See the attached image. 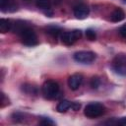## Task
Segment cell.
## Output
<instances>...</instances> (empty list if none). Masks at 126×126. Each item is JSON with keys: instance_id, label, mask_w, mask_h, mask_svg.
<instances>
[{"instance_id": "6da1fadb", "label": "cell", "mask_w": 126, "mask_h": 126, "mask_svg": "<svg viewBox=\"0 0 126 126\" xmlns=\"http://www.w3.org/2000/svg\"><path fill=\"white\" fill-rule=\"evenodd\" d=\"M20 35V38L22 42L28 46H33L37 44V36L32 29L26 26L23 30H21L18 33Z\"/></svg>"}, {"instance_id": "7a4b0ae2", "label": "cell", "mask_w": 126, "mask_h": 126, "mask_svg": "<svg viewBox=\"0 0 126 126\" xmlns=\"http://www.w3.org/2000/svg\"><path fill=\"white\" fill-rule=\"evenodd\" d=\"M41 92H42V94L45 98L53 99L57 96V94L59 93V85L55 81L48 80L42 85Z\"/></svg>"}, {"instance_id": "3957f363", "label": "cell", "mask_w": 126, "mask_h": 126, "mask_svg": "<svg viewBox=\"0 0 126 126\" xmlns=\"http://www.w3.org/2000/svg\"><path fill=\"white\" fill-rule=\"evenodd\" d=\"M105 112V107L103 104L99 103V102H92L87 104V106L85 107L84 113L87 117L89 118H96L101 116L103 113Z\"/></svg>"}, {"instance_id": "277c9868", "label": "cell", "mask_w": 126, "mask_h": 126, "mask_svg": "<svg viewBox=\"0 0 126 126\" xmlns=\"http://www.w3.org/2000/svg\"><path fill=\"white\" fill-rule=\"evenodd\" d=\"M111 67L116 74L120 76H126V54H117L112 60Z\"/></svg>"}, {"instance_id": "5b68a950", "label": "cell", "mask_w": 126, "mask_h": 126, "mask_svg": "<svg viewBox=\"0 0 126 126\" xmlns=\"http://www.w3.org/2000/svg\"><path fill=\"white\" fill-rule=\"evenodd\" d=\"M82 36V32L79 30H74L72 32H66L61 34V40L66 45H72Z\"/></svg>"}, {"instance_id": "8992f818", "label": "cell", "mask_w": 126, "mask_h": 126, "mask_svg": "<svg viewBox=\"0 0 126 126\" xmlns=\"http://www.w3.org/2000/svg\"><path fill=\"white\" fill-rule=\"evenodd\" d=\"M95 58V54L92 51H78L74 54L75 61L82 64H90Z\"/></svg>"}, {"instance_id": "52a82bcc", "label": "cell", "mask_w": 126, "mask_h": 126, "mask_svg": "<svg viewBox=\"0 0 126 126\" xmlns=\"http://www.w3.org/2000/svg\"><path fill=\"white\" fill-rule=\"evenodd\" d=\"M82 83H83V76L79 73L73 74L68 79V86L73 91L78 90L80 88V86L82 85Z\"/></svg>"}, {"instance_id": "ba28073f", "label": "cell", "mask_w": 126, "mask_h": 126, "mask_svg": "<svg viewBox=\"0 0 126 126\" xmlns=\"http://www.w3.org/2000/svg\"><path fill=\"white\" fill-rule=\"evenodd\" d=\"M0 9L2 12H15L18 10L16 0H0Z\"/></svg>"}, {"instance_id": "9c48e42d", "label": "cell", "mask_w": 126, "mask_h": 126, "mask_svg": "<svg viewBox=\"0 0 126 126\" xmlns=\"http://www.w3.org/2000/svg\"><path fill=\"white\" fill-rule=\"evenodd\" d=\"M89 13H90V9L85 4L77 5L74 8V15L77 19H85V18L88 17Z\"/></svg>"}, {"instance_id": "30bf717a", "label": "cell", "mask_w": 126, "mask_h": 126, "mask_svg": "<svg viewBox=\"0 0 126 126\" xmlns=\"http://www.w3.org/2000/svg\"><path fill=\"white\" fill-rule=\"evenodd\" d=\"M124 18H125V13H124V11H123L122 9H120V8H116V9L111 13V15H110V20H111L112 22H115V23L124 20Z\"/></svg>"}, {"instance_id": "8fae6325", "label": "cell", "mask_w": 126, "mask_h": 126, "mask_svg": "<svg viewBox=\"0 0 126 126\" xmlns=\"http://www.w3.org/2000/svg\"><path fill=\"white\" fill-rule=\"evenodd\" d=\"M13 27V24L8 19H1L0 20V32L2 33H6L9 32Z\"/></svg>"}, {"instance_id": "7c38bea8", "label": "cell", "mask_w": 126, "mask_h": 126, "mask_svg": "<svg viewBox=\"0 0 126 126\" xmlns=\"http://www.w3.org/2000/svg\"><path fill=\"white\" fill-rule=\"evenodd\" d=\"M70 107H71V102L68 101V100H66V99H64V100H61L58 103V105H57V111L58 112H65Z\"/></svg>"}, {"instance_id": "4fadbf2b", "label": "cell", "mask_w": 126, "mask_h": 126, "mask_svg": "<svg viewBox=\"0 0 126 126\" xmlns=\"http://www.w3.org/2000/svg\"><path fill=\"white\" fill-rule=\"evenodd\" d=\"M35 4L40 9L49 10L51 6V1L50 0H35Z\"/></svg>"}, {"instance_id": "5bb4252c", "label": "cell", "mask_w": 126, "mask_h": 126, "mask_svg": "<svg viewBox=\"0 0 126 126\" xmlns=\"http://www.w3.org/2000/svg\"><path fill=\"white\" fill-rule=\"evenodd\" d=\"M23 91L26 94H36V93H37L36 87L32 86V85H25V86H23Z\"/></svg>"}, {"instance_id": "9a60e30c", "label": "cell", "mask_w": 126, "mask_h": 126, "mask_svg": "<svg viewBox=\"0 0 126 126\" xmlns=\"http://www.w3.org/2000/svg\"><path fill=\"white\" fill-rule=\"evenodd\" d=\"M46 31H47L48 33H50L51 35H53L55 37H57L61 33V30L59 28H57V27H48L46 29Z\"/></svg>"}, {"instance_id": "2e32d148", "label": "cell", "mask_w": 126, "mask_h": 126, "mask_svg": "<svg viewBox=\"0 0 126 126\" xmlns=\"http://www.w3.org/2000/svg\"><path fill=\"white\" fill-rule=\"evenodd\" d=\"M24 118H25V114L21 113V112H15L12 114V119L15 122H24Z\"/></svg>"}, {"instance_id": "e0dca14e", "label": "cell", "mask_w": 126, "mask_h": 126, "mask_svg": "<svg viewBox=\"0 0 126 126\" xmlns=\"http://www.w3.org/2000/svg\"><path fill=\"white\" fill-rule=\"evenodd\" d=\"M100 85V80L98 77H93L91 79V87L93 89H97Z\"/></svg>"}, {"instance_id": "ac0fdd59", "label": "cell", "mask_w": 126, "mask_h": 126, "mask_svg": "<svg viewBox=\"0 0 126 126\" xmlns=\"http://www.w3.org/2000/svg\"><path fill=\"white\" fill-rule=\"evenodd\" d=\"M39 123L42 125H54L55 122L52 121L50 118H46V117H41L39 120Z\"/></svg>"}, {"instance_id": "d6986e66", "label": "cell", "mask_w": 126, "mask_h": 126, "mask_svg": "<svg viewBox=\"0 0 126 126\" xmlns=\"http://www.w3.org/2000/svg\"><path fill=\"white\" fill-rule=\"evenodd\" d=\"M86 35H87V37H88L90 40H94L95 37H96V34H95V32H94L93 30H87Z\"/></svg>"}, {"instance_id": "ffe728a7", "label": "cell", "mask_w": 126, "mask_h": 126, "mask_svg": "<svg viewBox=\"0 0 126 126\" xmlns=\"http://www.w3.org/2000/svg\"><path fill=\"white\" fill-rule=\"evenodd\" d=\"M80 107H81V104H80L79 102H77V101L71 102V108H72L73 110L77 111V110H79V109H80Z\"/></svg>"}, {"instance_id": "44dd1931", "label": "cell", "mask_w": 126, "mask_h": 126, "mask_svg": "<svg viewBox=\"0 0 126 126\" xmlns=\"http://www.w3.org/2000/svg\"><path fill=\"white\" fill-rule=\"evenodd\" d=\"M119 32H120V34H121L124 38H126V25L122 26V27L119 29Z\"/></svg>"}, {"instance_id": "7402d4cb", "label": "cell", "mask_w": 126, "mask_h": 126, "mask_svg": "<svg viewBox=\"0 0 126 126\" xmlns=\"http://www.w3.org/2000/svg\"><path fill=\"white\" fill-rule=\"evenodd\" d=\"M115 124H118V125H123V126H126V117L120 118L119 120H117V121L115 122Z\"/></svg>"}, {"instance_id": "603a6c76", "label": "cell", "mask_w": 126, "mask_h": 126, "mask_svg": "<svg viewBox=\"0 0 126 126\" xmlns=\"http://www.w3.org/2000/svg\"><path fill=\"white\" fill-rule=\"evenodd\" d=\"M123 1H124V2H125V3H126V0H123Z\"/></svg>"}]
</instances>
